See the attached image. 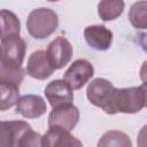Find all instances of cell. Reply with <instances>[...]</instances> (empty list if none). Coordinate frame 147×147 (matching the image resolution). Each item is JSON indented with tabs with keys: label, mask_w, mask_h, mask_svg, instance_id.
<instances>
[{
	"label": "cell",
	"mask_w": 147,
	"mask_h": 147,
	"mask_svg": "<svg viewBox=\"0 0 147 147\" xmlns=\"http://www.w3.org/2000/svg\"><path fill=\"white\" fill-rule=\"evenodd\" d=\"M146 107V86L145 84L138 87L115 88L110 102L105 110L109 115L117 113L134 114Z\"/></svg>",
	"instance_id": "6da1fadb"
},
{
	"label": "cell",
	"mask_w": 147,
	"mask_h": 147,
	"mask_svg": "<svg viewBox=\"0 0 147 147\" xmlns=\"http://www.w3.org/2000/svg\"><path fill=\"white\" fill-rule=\"evenodd\" d=\"M59 25L57 14L49 8L33 9L26 20V30L36 39H45L49 37Z\"/></svg>",
	"instance_id": "7a4b0ae2"
},
{
	"label": "cell",
	"mask_w": 147,
	"mask_h": 147,
	"mask_svg": "<svg viewBox=\"0 0 147 147\" xmlns=\"http://www.w3.org/2000/svg\"><path fill=\"white\" fill-rule=\"evenodd\" d=\"M25 52V40L20 36H13L3 39L0 45V67L8 70L22 69Z\"/></svg>",
	"instance_id": "3957f363"
},
{
	"label": "cell",
	"mask_w": 147,
	"mask_h": 147,
	"mask_svg": "<svg viewBox=\"0 0 147 147\" xmlns=\"http://www.w3.org/2000/svg\"><path fill=\"white\" fill-rule=\"evenodd\" d=\"M94 75V68L87 60L78 59L67 69L63 75V80L71 90L82 88Z\"/></svg>",
	"instance_id": "277c9868"
},
{
	"label": "cell",
	"mask_w": 147,
	"mask_h": 147,
	"mask_svg": "<svg viewBox=\"0 0 147 147\" xmlns=\"http://www.w3.org/2000/svg\"><path fill=\"white\" fill-rule=\"evenodd\" d=\"M115 88L116 87L108 79L99 77L93 79L88 84L86 90V95L92 105L101 108L102 110H106L110 102Z\"/></svg>",
	"instance_id": "5b68a950"
},
{
	"label": "cell",
	"mask_w": 147,
	"mask_h": 147,
	"mask_svg": "<svg viewBox=\"0 0 147 147\" xmlns=\"http://www.w3.org/2000/svg\"><path fill=\"white\" fill-rule=\"evenodd\" d=\"M79 121V110L72 103L63 105L52 109L48 116V127H61L67 131L75 129Z\"/></svg>",
	"instance_id": "8992f818"
},
{
	"label": "cell",
	"mask_w": 147,
	"mask_h": 147,
	"mask_svg": "<svg viewBox=\"0 0 147 147\" xmlns=\"http://www.w3.org/2000/svg\"><path fill=\"white\" fill-rule=\"evenodd\" d=\"M46 53L53 69H62L72 57V46L67 38L57 37L48 45Z\"/></svg>",
	"instance_id": "52a82bcc"
},
{
	"label": "cell",
	"mask_w": 147,
	"mask_h": 147,
	"mask_svg": "<svg viewBox=\"0 0 147 147\" xmlns=\"http://www.w3.org/2000/svg\"><path fill=\"white\" fill-rule=\"evenodd\" d=\"M31 130L24 121H0V147H17L21 137Z\"/></svg>",
	"instance_id": "ba28073f"
},
{
	"label": "cell",
	"mask_w": 147,
	"mask_h": 147,
	"mask_svg": "<svg viewBox=\"0 0 147 147\" xmlns=\"http://www.w3.org/2000/svg\"><path fill=\"white\" fill-rule=\"evenodd\" d=\"M45 96L53 108L63 105H70L74 101L72 90L62 79H55L45 87Z\"/></svg>",
	"instance_id": "9c48e42d"
},
{
	"label": "cell",
	"mask_w": 147,
	"mask_h": 147,
	"mask_svg": "<svg viewBox=\"0 0 147 147\" xmlns=\"http://www.w3.org/2000/svg\"><path fill=\"white\" fill-rule=\"evenodd\" d=\"M25 71L30 77L39 80L46 79L49 76H52L54 72V69L49 63L46 51L39 49L33 52L28 59Z\"/></svg>",
	"instance_id": "30bf717a"
},
{
	"label": "cell",
	"mask_w": 147,
	"mask_h": 147,
	"mask_svg": "<svg viewBox=\"0 0 147 147\" xmlns=\"http://www.w3.org/2000/svg\"><path fill=\"white\" fill-rule=\"evenodd\" d=\"M42 147H84L82 141L72 136L70 131L61 127H49L41 137Z\"/></svg>",
	"instance_id": "8fae6325"
},
{
	"label": "cell",
	"mask_w": 147,
	"mask_h": 147,
	"mask_svg": "<svg viewBox=\"0 0 147 147\" xmlns=\"http://www.w3.org/2000/svg\"><path fill=\"white\" fill-rule=\"evenodd\" d=\"M47 110L46 102L39 95L26 94L20 96L16 102V113L25 118H38Z\"/></svg>",
	"instance_id": "7c38bea8"
},
{
	"label": "cell",
	"mask_w": 147,
	"mask_h": 147,
	"mask_svg": "<svg viewBox=\"0 0 147 147\" xmlns=\"http://www.w3.org/2000/svg\"><path fill=\"white\" fill-rule=\"evenodd\" d=\"M86 42L96 51H107L113 42V32L105 25H88L84 30Z\"/></svg>",
	"instance_id": "4fadbf2b"
},
{
	"label": "cell",
	"mask_w": 147,
	"mask_h": 147,
	"mask_svg": "<svg viewBox=\"0 0 147 147\" xmlns=\"http://www.w3.org/2000/svg\"><path fill=\"white\" fill-rule=\"evenodd\" d=\"M21 32V22L16 14L8 9L0 10V39L3 40L6 38L13 36H20Z\"/></svg>",
	"instance_id": "5bb4252c"
},
{
	"label": "cell",
	"mask_w": 147,
	"mask_h": 147,
	"mask_svg": "<svg viewBox=\"0 0 147 147\" xmlns=\"http://www.w3.org/2000/svg\"><path fill=\"white\" fill-rule=\"evenodd\" d=\"M98 147H132V141L125 132L110 130L100 138Z\"/></svg>",
	"instance_id": "9a60e30c"
},
{
	"label": "cell",
	"mask_w": 147,
	"mask_h": 147,
	"mask_svg": "<svg viewBox=\"0 0 147 147\" xmlns=\"http://www.w3.org/2000/svg\"><path fill=\"white\" fill-rule=\"evenodd\" d=\"M124 6L122 0H103L98 5V14L102 21H113L122 15Z\"/></svg>",
	"instance_id": "2e32d148"
},
{
	"label": "cell",
	"mask_w": 147,
	"mask_h": 147,
	"mask_svg": "<svg viewBox=\"0 0 147 147\" xmlns=\"http://www.w3.org/2000/svg\"><path fill=\"white\" fill-rule=\"evenodd\" d=\"M20 98V86L11 83L0 82V111L8 110L16 105Z\"/></svg>",
	"instance_id": "e0dca14e"
},
{
	"label": "cell",
	"mask_w": 147,
	"mask_h": 147,
	"mask_svg": "<svg viewBox=\"0 0 147 147\" xmlns=\"http://www.w3.org/2000/svg\"><path fill=\"white\" fill-rule=\"evenodd\" d=\"M147 2L138 1L132 5L129 11V20L136 29H146L147 28Z\"/></svg>",
	"instance_id": "ac0fdd59"
},
{
	"label": "cell",
	"mask_w": 147,
	"mask_h": 147,
	"mask_svg": "<svg viewBox=\"0 0 147 147\" xmlns=\"http://www.w3.org/2000/svg\"><path fill=\"white\" fill-rule=\"evenodd\" d=\"M24 76L25 71L23 70V68L20 70H8L0 67V82L11 83L14 85L20 86L24 79Z\"/></svg>",
	"instance_id": "d6986e66"
},
{
	"label": "cell",
	"mask_w": 147,
	"mask_h": 147,
	"mask_svg": "<svg viewBox=\"0 0 147 147\" xmlns=\"http://www.w3.org/2000/svg\"><path fill=\"white\" fill-rule=\"evenodd\" d=\"M41 137L40 133L34 132L31 129L21 137L17 147H42Z\"/></svg>",
	"instance_id": "ffe728a7"
}]
</instances>
